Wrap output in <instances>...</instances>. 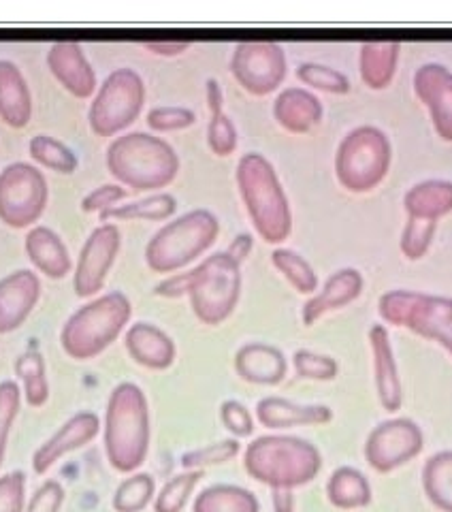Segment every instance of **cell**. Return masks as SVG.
Wrapping results in <instances>:
<instances>
[{"mask_svg":"<svg viewBox=\"0 0 452 512\" xmlns=\"http://www.w3.org/2000/svg\"><path fill=\"white\" fill-rule=\"evenodd\" d=\"M220 222L209 210H190L158 229L145 246V263L158 274H171L214 246Z\"/></svg>","mask_w":452,"mask_h":512,"instance_id":"277c9868","label":"cell"},{"mask_svg":"<svg viewBox=\"0 0 452 512\" xmlns=\"http://www.w3.org/2000/svg\"><path fill=\"white\" fill-rule=\"evenodd\" d=\"M47 67L75 99H90L96 94V73L84 54V47L75 41H58L47 52Z\"/></svg>","mask_w":452,"mask_h":512,"instance_id":"e0dca14e","label":"cell"},{"mask_svg":"<svg viewBox=\"0 0 452 512\" xmlns=\"http://www.w3.org/2000/svg\"><path fill=\"white\" fill-rule=\"evenodd\" d=\"M197 512H256V500L244 489L214 487L201 495Z\"/></svg>","mask_w":452,"mask_h":512,"instance_id":"e575fe53","label":"cell"},{"mask_svg":"<svg viewBox=\"0 0 452 512\" xmlns=\"http://www.w3.org/2000/svg\"><path fill=\"white\" fill-rule=\"evenodd\" d=\"M425 487L429 498L442 510L452 512V453H438L425 466Z\"/></svg>","mask_w":452,"mask_h":512,"instance_id":"d6a6232c","label":"cell"},{"mask_svg":"<svg viewBox=\"0 0 452 512\" xmlns=\"http://www.w3.org/2000/svg\"><path fill=\"white\" fill-rule=\"evenodd\" d=\"M363 278L357 269H339L337 274H333L325 288H322L320 295H316L312 301H308V306L303 310V320L308 325H312L318 316H322L329 310L342 308L346 303H350L354 297L361 293Z\"/></svg>","mask_w":452,"mask_h":512,"instance_id":"d4e9b609","label":"cell"},{"mask_svg":"<svg viewBox=\"0 0 452 512\" xmlns=\"http://www.w3.org/2000/svg\"><path fill=\"white\" fill-rule=\"evenodd\" d=\"M423 448V434L412 421H393L382 425L369 440L367 453L380 470H391L406 463Z\"/></svg>","mask_w":452,"mask_h":512,"instance_id":"2e32d148","label":"cell"},{"mask_svg":"<svg viewBox=\"0 0 452 512\" xmlns=\"http://www.w3.org/2000/svg\"><path fill=\"white\" fill-rule=\"evenodd\" d=\"M20 397H22L20 387L13 380L0 382V468H3L5 453H7L9 431L20 412Z\"/></svg>","mask_w":452,"mask_h":512,"instance_id":"ab89813d","label":"cell"},{"mask_svg":"<svg viewBox=\"0 0 452 512\" xmlns=\"http://www.w3.org/2000/svg\"><path fill=\"white\" fill-rule=\"evenodd\" d=\"M177 212V199L169 192H156L152 197H145L133 203L113 205L109 210L101 212V222L109 220H150L160 222L169 220Z\"/></svg>","mask_w":452,"mask_h":512,"instance_id":"f1b7e54d","label":"cell"},{"mask_svg":"<svg viewBox=\"0 0 452 512\" xmlns=\"http://www.w3.org/2000/svg\"><path fill=\"white\" fill-rule=\"evenodd\" d=\"M150 444L148 402L139 387L124 382L113 389L105 414L107 459L120 472L139 468Z\"/></svg>","mask_w":452,"mask_h":512,"instance_id":"3957f363","label":"cell"},{"mask_svg":"<svg viewBox=\"0 0 452 512\" xmlns=\"http://www.w3.org/2000/svg\"><path fill=\"white\" fill-rule=\"evenodd\" d=\"M145 84L137 71L116 69L105 77L90 103L88 122L94 135L113 137L131 126L143 111Z\"/></svg>","mask_w":452,"mask_h":512,"instance_id":"ba28073f","label":"cell"},{"mask_svg":"<svg viewBox=\"0 0 452 512\" xmlns=\"http://www.w3.org/2000/svg\"><path fill=\"white\" fill-rule=\"evenodd\" d=\"M235 365L241 378L258 384H276L286 372L282 352L265 344H250L241 348Z\"/></svg>","mask_w":452,"mask_h":512,"instance_id":"4316f807","label":"cell"},{"mask_svg":"<svg viewBox=\"0 0 452 512\" xmlns=\"http://www.w3.org/2000/svg\"><path fill=\"white\" fill-rule=\"evenodd\" d=\"M380 312L391 323L406 325L425 338H433L435 333L452 325V299L448 297L395 291L382 297Z\"/></svg>","mask_w":452,"mask_h":512,"instance_id":"7c38bea8","label":"cell"},{"mask_svg":"<svg viewBox=\"0 0 452 512\" xmlns=\"http://www.w3.org/2000/svg\"><path fill=\"white\" fill-rule=\"evenodd\" d=\"M433 340H438L450 355H452V325L450 327H446V329H442V331H438L433 335Z\"/></svg>","mask_w":452,"mask_h":512,"instance_id":"816d5d0a","label":"cell"},{"mask_svg":"<svg viewBox=\"0 0 452 512\" xmlns=\"http://www.w3.org/2000/svg\"><path fill=\"white\" fill-rule=\"evenodd\" d=\"M252 246H254V239H252V235L250 233H239L233 242H231V246L226 248L224 252L231 256V259L235 261V263H244L248 256H250V252H252Z\"/></svg>","mask_w":452,"mask_h":512,"instance_id":"f907efd6","label":"cell"},{"mask_svg":"<svg viewBox=\"0 0 452 512\" xmlns=\"http://www.w3.org/2000/svg\"><path fill=\"white\" fill-rule=\"evenodd\" d=\"M271 261L282 271L284 278L297 288L299 293L316 291V284H318L316 271L299 252L290 250V248H276L271 252Z\"/></svg>","mask_w":452,"mask_h":512,"instance_id":"836d02e7","label":"cell"},{"mask_svg":"<svg viewBox=\"0 0 452 512\" xmlns=\"http://www.w3.org/2000/svg\"><path fill=\"white\" fill-rule=\"evenodd\" d=\"M297 79L305 86H310L320 92H329V94H348L352 90L348 75H344L342 71H337L333 67H327V64H318V62L299 64Z\"/></svg>","mask_w":452,"mask_h":512,"instance_id":"d590c367","label":"cell"},{"mask_svg":"<svg viewBox=\"0 0 452 512\" xmlns=\"http://www.w3.org/2000/svg\"><path fill=\"white\" fill-rule=\"evenodd\" d=\"M131 318V301L122 293H107L77 310L60 331L64 352L77 361H88L111 346Z\"/></svg>","mask_w":452,"mask_h":512,"instance_id":"5b68a950","label":"cell"},{"mask_svg":"<svg viewBox=\"0 0 452 512\" xmlns=\"http://www.w3.org/2000/svg\"><path fill=\"white\" fill-rule=\"evenodd\" d=\"M122 246V235L116 224L105 222L96 227L79 252L73 274V286L77 297H92L105 286L111 265Z\"/></svg>","mask_w":452,"mask_h":512,"instance_id":"4fadbf2b","label":"cell"},{"mask_svg":"<svg viewBox=\"0 0 452 512\" xmlns=\"http://www.w3.org/2000/svg\"><path fill=\"white\" fill-rule=\"evenodd\" d=\"M154 491V480L148 474H139L124 480L118 487L116 498H113V506L120 512H137L145 504H148L150 495Z\"/></svg>","mask_w":452,"mask_h":512,"instance_id":"f35d334b","label":"cell"},{"mask_svg":"<svg viewBox=\"0 0 452 512\" xmlns=\"http://www.w3.org/2000/svg\"><path fill=\"white\" fill-rule=\"evenodd\" d=\"M50 188L45 175L30 163H11L0 171V220L11 229H26L45 212Z\"/></svg>","mask_w":452,"mask_h":512,"instance_id":"30bf717a","label":"cell"},{"mask_svg":"<svg viewBox=\"0 0 452 512\" xmlns=\"http://www.w3.org/2000/svg\"><path fill=\"white\" fill-rule=\"evenodd\" d=\"M126 348L137 363L152 370H165L175 357V346L169 335L148 323H137L128 329Z\"/></svg>","mask_w":452,"mask_h":512,"instance_id":"cb8c5ba5","label":"cell"},{"mask_svg":"<svg viewBox=\"0 0 452 512\" xmlns=\"http://www.w3.org/2000/svg\"><path fill=\"white\" fill-rule=\"evenodd\" d=\"M325 116L318 96L305 88H284L273 101V118L286 133L305 135Z\"/></svg>","mask_w":452,"mask_h":512,"instance_id":"d6986e66","label":"cell"},{"mask_svg":"<svg viewBox=\"0 0 452 512\" xmlns=\"http://www.w3.org/2000/svg\"><path fill=\"white\" fill-rule=\"evenodd\" d=\"M239 444L229 440V442H220V444H212L207 448H201V451H192L188 455H184V466L186 468H197V466H209V463H222L226 459H231L233 455H237Z\"/></svg>","mask_w":452,"mask_h":512,"instance_id":"f6af8a7d","label":"cell"},{"mask_svg":"<svg viewBox=\"0 0 452 512\" xmlns=\"http://www.w3.org/2000/svg\"><path fill=\"white\" fill-rule=\"evenodd\" d=\"M414 92L429 111L435 133L452 143V71L438 62L423 64L414 73Z\"/></svg>","mask_w":452,"mask_h":512,"instance_id":"5bb4252c","label":"cell"},{"mask_svg":"<svg viewBox=\"0 0 452 512\" xmlns=\"http://www.w3.org/2000/svg\"><path fill=\"white\" fill-rule=\"evenodd\" d=\"M371 342H374V352H376L380 399L389 410H397L401 404V384H399L397 367L389 346V338H386V331L382 327H376L371 331Z\"/></svg>","mask_w":452,"mask_h":512,"instance_id":"f546056e","label":"cell"},{"mask_svg":"<svg viewBox=\"0 0 452 512\" xmlns=\"http://www.w3.org/2000/svg\"><path fill=\"white\" fill-rule=\"evenodd\" d=\"M235 180L256 233L267 244L286 242L293 233V210L276 167L263 154L248 152L239 158Z\"/></svg>","mask_w":452,"mask_h":512,"instance_id":"6da1fadb","label":"cell"},{"mask_svg":"<svg viewBox=\"0 0 452 512\" xmlns=\"http://www.w3.org/2000/svg\"><path fill=\"white\" fill-rule=\"evenodd\" d=\"M231 73L254 96L276 92L288 73L284 47L273 41H241L231 56Z\"/></svg>","mask_w":452,"mask_h":512,"instance_id":"8fae6325","label":"cell"},{"mask_svg":"<svg viewBox=\"0 0 452 512\" xmlns=\"http://www.w3.org/2000/svg\"><path fill=\"white\" fill-rule=\"evenodd\" d=\"M222 421H224L226 429L233 431L235 436H250L252 434V416L244 406L237 402H226L222 406Z\"/></svg>","mask_w":452,"mask_h":512,"instance_id":"7dc6e473","label":"cell"},{"mask_svg":"<svg viewBox=\"0 0 452 512\" xmlns=\"http://www.w3.org/2000/svg\"><path fill=\"white\" fill-rule=\"evenodd\" d=\"M248 472L276 487H293L308 483L318 472L320 457L316 448L297 438L269 436L258 438L246 453Z\"/></svg>","mask_w":452,"mask_h":512,"instance_id":"52a82bcc","label":"cell"},{"mask_svg":"<svg viewBox=\"0 0 452 512\" xmlns=\"http://www.w3.org/2000/svg\"><path fill=\"white\" fill-rule=\"evenodd\" d=\"M401 45L397 41H365L361 43L359 73L363 84L371 90H386L395 79Z\"/></svg>","mask_w":452,"mask_h":512,"instance_id":"603a6c76","label":"cell"},{"mask_svg":"<svg viewBox=\"0 0 452 512\" xmlns=\"http://www.w3.org/2000/svg\"><path fill=\"white\" fill-rule=\"evenodd\" d=\"M41 297V282L30 269L13 271L0 280V335L24 325Z\"/></svg>","mask_w":452,"mask_h":512,"instance_id":"ac0fdd59","label":"cell"},{"mask_svg":"<svg viewBox=\"0 0 452 512\" xmlns=\"http://www.w3.org/2000/svg\"><path fill=\"white\" fill-rule=\"evenodd\" d=\"M188 291H190V271H186V274L171 276L169 280L160 282L156 286V295H163V297H180Z\"/></svg>","mask_w":452,"mask_h":512,"instance_id":"681fc988","label":"cell"},{"mask_svg":"<svg viewBox=\"0 0 452 512\" xmlns=\"http://www.w3.org/2000/svg\"><path fill=\"white\" fill-rule=\"evenodd\" d=\"M26 476L11 472L0 478V512H24Z\"/></svg>","mask_w":452,"mask_h":512,"instance_id":"b9f144b4","label":"cell"},{"mask_svg":"<svg viewBox=\"0 0 452 512\" xmlns=\"http://www.w3.org/2000/svg\"><path fill=\"white\" fill-rule=\"evenodd\" d=\"M258 419L265 427L282 429L303 423H325L331 419V412L322 406H297L286 399L269 397L258 404Z\"/></svg>","mask_w":452,"mask_h":512,"instance_id":"83f0119b","label":"cell"},{"mask_svg":"<svg viewBox=\"0 0 452 512\" xmlns=\"http://www.w3.org/2000/svg\"><path fill=\"white\" fill-rule=\"evenodd\" d=\"M15 374L24 384L26 402L32 408H41L47 402V397H50V384H47L45 361L41 352L30 348L24 355H20L18 361H15Z\"/></svg>","mask_w":452,"mask_h":512,"instance_id":"4dcf8cb0","label":"cell"},{"mask_svg":"<svg viewBox=\"0 0 452 512\" xmlns=\"http://www.w3.org/2000/svg\"><path fill=\"white\" fill-rule=\"evenodd\" d=\"M276 504H278V512H290V498L284 493L276 495Z\"/></svg>","mask_w":452,"mask_h":512,"instance_id":"f5cc1de1","label":"cell"},{"mask_svg":"<svg viewBox=\"0 0 452 512\" xmlns=\"http://www.w3.org/2000/svg\"><path fill=\"white\" fill-rule=\"evenodd\" d=\"M24 248L30 263L47 278L62 280L64 276L71 274L73 261L69 248L62 242V237L50 227H32L24 239Z\"/></svg>","mask_w":452,"mask_h":512,"instance_id":"ffe728a7","label":"cell"},{"mask_svg":"<svg viewBox=\"0 0 452 512\" xmlns=\"http://www.w3.org/2000/svg\"><path fill=\"white\" fill-rule=\"evenodd\" d=\"M145 122H148V126L154 133H175V131H184V128L195 124L197 114L188 107L160 105V107H152L148 111V118H145Z\"/></svg>","mask_w":452,"mask_h":512,"instance_id":"74e56055","label":"cell"},{"mask_svg":"<svg viewBox=\"0 0 452 512\" xmlns=\"http://www.w3.org/2000/svg\"><path fill=\"white\" fill-rule=\"evenodd\" d=\"M32 118V94L15 62L0 58V120L11 128H24Z\"/></svg>","mask_w":452,"mask_h":512,"instance_id":"44dd1931","label":"cell"},{"mask_svg":"<svg viewBox=\"0 0 452 512\" xmlns=\"http://www.w3.org/2000/svg\"><path fill=\"white\" fill-rule=\"evenodd\" d=\"M205 96L209 107L207 124V146L216 156H231L237 150L239 135L233 120L224 114V94L216 79H207Z\"/></svg>","mask_w":452,"mask_h":512,"instance_id":"484cf974","label":"cell"},{"mask_svg":"<svg viewBox=\"0 0 452 512\" xmlns=\"http://www.w3.org/2000/svg\"><path fill=\"white\" fill-rule=\"evenodd\" d=\"M128 190L122 188L120 184H103L99 188H94L92 192L82 199V212L86 214H94V212H105L109 207H113L116 203H120L122 199H126Z\"/></svg>","mask_w":452,"mask_h":512,"instance_id":"7bdbcfd3","label":"cell"},{"mask_svg":"<svg viewBox=\"0 0 452 512\" xmlns=\"http://www.w3.org/2000/svg\"><path fill=\"white\" fill-rule=\"evenodd\" d=\"M295 367H297V372L303 378H318V380H329L337 372L333 359L314 355V352H308V350H299L297 352V355H295Z\"/></svg>","mask_w":452,"mask_h":512,"instance_id":"ee69618b","label":"cell"},{"mask_svg":"<svg viewBox=\"0 0 452 512\" xmlns=\"http://www.w3.org/2000/svg\"><path fill=\"white\" fill-rule=\"evenodd\" d=\"M199 472L197 474H186V476H177L173 478L171 483L163 489V495L158 498L156 510L158 512H180V508L184 506L190 489L195 487V483L199 480Z\"/></svg>","mask_w":452,"mask_h":512,"instance_id":"60d3db41","label":"cell"},{"mask_svg":"<svg viewBox=\"0 0 452 512\" xmlns=\"http://www.w3.org/2000/svg\"><path fill=\"white\" fill-rule=\"evenodd\" d=\"M99 429V416L94 412H79L71 416L50 440H45L37 448L35 455H32V470L37 474H45L52 466H56L64 455H69L77 451V448L92 442L96 434H99Z\"/></svg>","mask_w":452,"mask_h":512,"instance_id":"9a60e30c","label":"cell"},{"mask_svg":"<svg viewBox=\"0 0 452 512\" xmlns=\"http://www.w3.org/2000/svg\"><path fill=\"white\" fill-rule=\"evenodd\" d=\"M62 500H64V491L60 483H56V480H47V483H43L37 489V493L32 495L26 512H58L62 506Z\"/></svg>","mask_w":452,"mask_h":512,"instance_id":"bcb514c9","label":"cell"},{"mask_svg":"<svg viewBox=\"0 0 452 512\" xmlns=\"http://www.w3.org/2000/svg\"><path fill=\"white\" fill-rule=\"evenodd\" d=\"M28 152L32 160H37L39 165L45 169L62 173V175H71L77 171V154L67 146V143L58 141L56 137L50 135H35L28 143Z\"/></svg>","mask_w":452,"mask_h":512,"instance_id":"1f68e13d","label":"cell"},{"mask_svg":"<svg viewBox=\"0 0 452 512\" xmlns=\"http://www.w3.org/2000/svg\"><path fill=\"white\" fill-rule=\"evenodd\" d=\"M190 41L182 39H156V41H143V47L156 56H180L190 50Z\"/></svg>","mask_w":452,"mask_h":512,"instance_id":"c3c4849f","label":"cell"},{"mask_svg":"<svg viewBox=\"0 0 452 512\" xmlns=\"http://www.w3.org/2000/svg\"><path fill=\"white\" fill-rule=\"evenodd\" d=\"M435 231H438V222L408 218L399 239V248L403 256L410 261H421L433 244Z\"/></svg>","mask_w":452,"mask_h":512,"instance_id":"8d00e7d4","label":"cell"},{"mask_svg":"<svg viewBox=\"0 0 452 512\" xmlns=\"http://www.w3.org/2000/svg\"><path fill=\"white\" fill-rule=\"evenodd\" d=\"M107 169L120 186L137 192L160 190L180 173V156L165 139L137 131L111 141Z\"/></svg>","mask_w":452,"mask_h":512,"instance_id":"7a4b0ae2","label":"cell"},{"mask_svg":"<svg viewBox=\"0 0 452 512\" xmlns=\"http://www.w3.org/2000/svg\"><path fill=\"white\" fill-rule=\"evenodd\" d=\"M393 160L391 139L378 126H357L339 141L335 152V178L346 190H374L389 175Z\"/></svg>","mask_w":452,"mask_h":512,"instance_id":"8992f818","label":"cell"},{"mask_svg":"<svg viewBox=\"0 0 452 512\" xmlns=\"http://www.w3.org/2000/svg\"><path fill=\"white\" fill-rule=\"evenodd\" d=\"M403 210L408 218L438 222L452 212V182L431 178L414 184L403 195Z\"/></svg>","mask_w":452,"mask_h":512,"instance_id":"7402d4cb","label":"cell"},{"mask_svg":"<svg viewBox=\"0 0 452 512\" xmlns=\"http://www.w3.org/2000/svg\"><path fill=\"white\" fill-rule=\"evenodd\" d=\"M241 265L226 252H216L190 271L192 310L207 325H218L229 316L239 299Z\"/></svg>","mask_w":452,"mask_h":512,"instance_id":"9c48e42d","label":"cell"}]
</instances>
